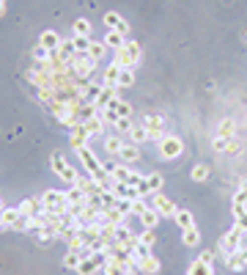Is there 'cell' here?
Returning a JSON list of instances; mask_svg holds the SVG:
<instances>
[{
    "label": "cell",
    "instance_id": "obj_15",
    "mask_svg": "<svg viewBox=\"0 0 247 275\" xmlns=\"http://www.w3.org/2000/svg\"><path fill=\"white\" fill-rule=\"evenodd\" d=\"M143 127L149 130V135H154V132H165V116L149 113V116L143 119Z\"/></svg>",
    "mask_w": 247,
    "mask_h": 275
},
{
    "label": "cell",
    "instance_id": "obj_27",
    "mask_svg": "<svg viewBox=\"0 0 247 275\" xmlns=\"http://www.w3.org/2000/svg\"><path fill=\"white\" fill-rule=\"evenodd\" d=\"M88 55L93 58V61H104V55H107V44L104 42H91V47H88Z\"/></svg>",
    "mask_w": 247,
    "mask_h": 275
},
{
    "label": "cell",
    "instance_id": "obj_16",
    "mask_svg": "<svg viewBox=\"0 0 247 275\" xmlns=\"http://www.w3.org/2000/svg\"><path fill=\"white\" fill-rule=\"evenodd\" d=\"M118 162H127V165H132V162H140V149L135 143H124V149H121V154H118Z\"/></svg>",
    "mask_w": 247,
    "mask_h": 275
},
{
    "label": "cell",
    "instance_id": "obj_35",
    "mask_svg": "<svg viewBox=\"0 0 247 275\" xmlns=\"http://www.w3.org/2000/svg\"><path fill=\"white\" fill-rule=\"evenodd\" d=\"M138 242L146 245V248H154V245H157V234H154V229H143V231L138 234Z\"/></svg>",
    "mask_w": 247,
    "mask_h": 275
},
{
    "label": "cell",
    "instance_id": "obj_9",
    "mask_svg": "<svg viewBox=\"0 0 247 275\" xmlns=\"http://www.w3.org/2000/svg\"><path fill=\"white\" fill-rule=\"evenodd\" d=\"M39 44H41V47H47V50H50V52H55V50H61L63 39H61V33H58V31H52V28H47V31H41V36H39Z\"/></svg>",
    "mask_w": 247,
    "mask_h": 275
},
{
    "label": "cell",
    "instance_id": "obj_25",
    "mask_svg": "<svg viewBox=\"0 0 247 275\" xmlns=\"http://www.w3.org/2000/svg\"><path fill=\"white\" fill-rule=\"evenodd\" d=\"M187 275H214V267L206 264V261H201V259H195L190 264V270H187Z\"/></svg>",
    "mask_w": 247,
    "mask_h": 275
},
{
    "label": "cell",
    "instance_id": "obj_30",
    "mask_svg": "<svg viewBox=\"0 0 247 275\" xmlns=\"http://www.w3.org/2000/svg\"><path fill=\"white\" fill-rule=\"evenodd\" d=\"M140 272L157 275V272H160V259H157V256H149V259H143V261H140Z\"/></svg>",
    "mask_w": 247,
    "mask_h": 275
},
{
    "label": "cell",
    "instance_id": "obj_44",
    "mask_svg": "<svg viewBox=\"0 0 247 275\" xmlns=\"http://www.w3.org/2000/svg\"><path fill=\"white\" fill-rule=\"evenodd\" d=\"M58 176H61V179H63V182H69V185H74V182H77V176H80V173H77V171H74V168H72V165H66V168H63V171H61V173H58Z\"/></svg>",
    "mask_w": 247,
    "mask_h": 275
},
{
    "label": "cell",
    "instance_id": "obj_23",
    "mask_svg": "<svg viewBox=\"0 0 247 275\" xmlns=\"http://www.w3.org/2000/svg\"><path fill=\"white\" fill-rule=\"evenodd\" d=\"M160 218H162V215L151 207V209H146V212L140 215V223H143V229H154V226L160 223Z\"/></svg>",
    "mask_w": 247,
    "mask_h": 275
},
{
    "label": "cell",
    "instance_id": "obj_43",
    "mask_svg": "<svg viewBox=\"0 0 247 275\" xmlns=\"http://www.w3.org/2000/svg\"><path fill=\"white\" fill-rule=\"evenodd\" d=\"M233 138H222V135H214V140H211V149L214 151H228V146H231Z\"/></svg>",
    "mask_w": 247,
    "mask_h": 275
},
{
    "label": "cell",
    "instance_id": "obj_3",
    "mask_svg": "<svg viewBox=\"0 0 247 275\" xmlns=\"http://www.w3.org/2000/svg\"><path fill=\"white\" fill-rule=\"evenodd\" d=\"M157 151H160L162 160H179L181 154H184V140H181L179 135H165L160 143H157Z\"/></svg>",
    "mask_w": 247,
    "mask_h": 275
},
{
    "label": "cell",
    "instance_id": "obj_46",
    "mask_svg": "<svg viewBox=\"0 0 247 275\" xmlns=\"http://www.w3.org/2000/svg\"><path fill=\"white\" fill-rule=\"evenodd\" d=\"M99 116H102V119H104V124H115V121L121 119V116L115 113L113 108H104V110H102V113H99Z\"/></svg>",
    "mask_w": 247,
    "mask_h": 275
},
{
    "label": "cell",
    "instance_id": "obj_6",
    "mask_svg": "<svg viewBox=\"0 0 247 275\" xmlns=\"http://www.w3.org/2000/svg\"><path fill=\"white\" fill-rule=\"evenodd\" d=\"M104 259H107L104 253H96V250H93L91 256H85V259L80 261L77 272H80V275H93V272H99V270L104 267Z\"/></svg>",
    "mask_w": 247,
    "mask_h": 275
},
{
    "label": "cell",
    "instance_id": "obj_45",
    "mask_svg": "<svg viewBox=\"0 0 247 275\" xmlns=\"http://www.w3.org/2000/svg\"><path fill=\"white\" fill-rule=\"evenodd\" d=\"M233 204H247V179L239 182V190L233 193Z\"/></svg>",
    "mask_w": 247,
    "mask_h": 275
},
{
    "label": "cell",
    "instance_id": "obj_14",
    "mask_svg": "<svg viewBox=\"0 0 247 275\" xmlns=\"http://www.w3.org/2000/svg\"><path fill=\"white\" fill-rule=\"evenodd\" d=\"M102 88H104V83H91V80H88L85 88H82V102H85V105H96Z\"/></svg>",
    "mask_w": 247,
    "mask_h": 275
},
{
    "label": "cell",
    "instance_id": "obj_24",
    "mask_svg": "<svg viewBox=\"0 0 247 275\" xmlns=\"http://www.w3.org/2000/svg\"><path fill=\"white\" fill-rule=\"evenodd\" d=\"M127 140H129V143H135V146L146 143V140H149V130H146L143 124H140V127H132V132L127 135Z\"/></svg>",
    "mask_w": 247,
    "mask_h": 275
},
{
    "label": "cell",
    "instance_id": "obj_22",
    "mask_svg": "<svg viewBox=\"0 0 247 275\" xmlns=\"http://www.w3.org/2000/svg\"><path fill=\"white\" fill-rule=\"evenodd\" d=\"M85 198H88L85 190H80L77 185H69V190H66V201L69 204H80V207H85Z\"/></svg>",
    "mask_w": 247,
    "mask_h": 275
},
{
    "label": "cell",
    "instance_id": "obj_7",
    "mask_svg": "<svg viewBox=\"0 0 247 275\" xmlns=\"http://www.w3.org/2000/svg\"><path fill=\"white\" fill-rule=\"evenodd\" d=\"M104 28H107V31L121 33L124 39H129V22L124 20L118 11H107V14H104Z\"/></svg>",
    "mask_w": 247,
    "mask_h": 275
},
{
    "label": "cell",
    "instance_id": "obj_4",
    "mask_svg": "<svg viewBox=\"0 0 247 275\" xmlns=\"http://www.w3.org/2000/svg\"><path fill=\"white\" fill-rule=\"evenodd\" d=\"M242 239H244V231L233 226V229L222 237V242H220V256H222V259H228L231 253H236V250L242 248Z\"/></svg>",
    "mask_w": 247,
    "mask_h": 275
},
{
    "label": "cell",
    "instance_id": "obj_17",
    "mask_svg": "<svg viewBox=\"0 0 247 275\" xmlns=\"http://www.w3.org/2000/svg\"><path fill=\"white\" fill-rule=\"evenodd\" d=\"M124 143H127V138H124V135H104V151H107V154H113V157L121 154Z\"/></svg>",
    "mask_w": 247,
    "mask_h": 275
},
{
    "label": "cell",
    "instance_id": "obj_8",
    "mask_svg": "<svg viewBox=\"0 0 247 275\" xmlns=\"http://www.w3.org/2000/svg\"><path fill=\"white\" fill-rule=\"evenodd\" d=\"M88 140H91V135H88L85 124H74L72 132H69V143H72V149L74 151L82 149V146H88Z\"/></svg>",
    "mask_w": 247,
    "mask_h": 275
},
{
    "label": "cell",
    "instance_id": "obj_42",
    "mask_svg": "<svg viewBox=\"0 0 247 275\" xmlns=\"http://www.w3.org/2000/svg\"><path fill=\"white\" fill-rule=\"evenodd\" d=\"M72 44H74V52H88L91 39H88V36H72Z\"/></svg>",
    "mask_w": 247,
    "mask_h": 275
},
{
    "label": "cell",
    "instance_id": "obj_53",
    "mask_svg": "<svg viewBox=\"0 0 247 275\" xmlns=\"http://www.w3.org/2000/svg\"><path fill=\"white\" fill-rule=\"evenodd\" d=\"M6 229H9V226H6V223H3V220H0V231H6Z\"/></svg>",
    "mask_w": 247,
    "mask_h": 275
},
{
    "label": "cell",
    "instance_id": "obj_28",
    "mask_svg": "<svg viewBox=\"0 0 247 275\" xmlns=\"http://www.w3.org/2000/svg\"><path fill=\"white\" fill-rule=\"evenodd\" d=\"M225 264H228V270H231V272H244V270H247V261H244L239 253H231V256L225 259Z\"/></svg>",
    "mask_w": 247,
    "mask_h": 275
},
{
    "label": "cell",
    "instance_id": "obj_39",
    "mask_svg": "<svg viewBox=\"0 0 247 275\" xmlns=\"http://www.w3.org/2000/svg\"><path fill=\"white\" fill-rule=\"evenodd\" d=\"M50 165H52V173H55V176H58V173H61L63 168L69 165V162L63 160V154H61V151H55V154H52V160H50Z\"/></svg>",
    "mask_w": 247,
    "mask_h": 275
},
{
    "label": "cell",
    "instance_id": "obj_1",
    "mask_svg": "<svg viewBox=\"0 0 247 275\" xmlns=\"http://www.w3.org/2000/svg\"><path fill=\"white\" fill-rule=\"evenodd\" d=\"M138 61H140V44L135 39H127V44L113 52V63H118L121 69H135Z\"/></svg>",
    "mask_w": 247,
    "mask_h": 275
},
{
    "label": "cell",
    "instance_id": "obj_21",
    "mask_svg": "<svg viewBox=\"0 0 247 275\" xmlns=\"http://www.w3.org/2000/svg\"><path fill=\"white\" fill-rule=\"evenodd\" d=\"M118 74H121V66L110 61L107 69H104V80H102V83L104 85H115V88H118Z\"/></svg>",
    "mask_w": 247,
    "mask_h": 275
},
{
    "label": "cell",
    "instance_id": "obj_37",
    "mask_svg": "<svg viewBox=\"0 0 247 275\" xmlns=\"http://www.w3.org/2000/svg\"><path fill=\"white\" fill-rule=\"evenodd\" d=\"M110 108H113L118 116H127V119L132 116V108H129V102H124V99H118V97H115L113 102H110Z\"/></svg>",
    "mask_w": 247,
    "mask_h": 275
},
{
    "label": "cell",
    "instance_id": "obj_26",
    "mask_svg": "<svg viewBox=\"0 0 247 275\" xmlns=\"http://www.w3.org/2000/svg\"><path fill=\"white\" fill-rule=\"evenodd\" d=\"M217 135H222V138H236V124H233V119H222L220 124H217Z\"/></svg>",
    "mask_w": 247,
    "mask_h": 275
},
{
    "label": "cell",
    "instance_id": "obj_49",
    "mask_svg": "<svg viewBox=\"0 0 247 275\" xmlns=\"http://www.w3.org/2000/svg\"><path fill=\"white\" fill-rule=\"evenodd\" d=\"M244 209H247V204H233V207H231V212H233V218H239V215H242V212H244Z\"/></svg>",
    "mask_w": 247,
    "mask_h": 275
},
{
    "label": "cell",
    "instance_id": "obj_5",
    "mask_svg": "<svg viewBox=\"0 0 247 275\" xmlns=\"http://www.w3.org/2000/svg\"><path fill=\"white\" fill-rule=\"evenodd\" d=\"M151 207H154L157 212L162 215V218H170V220H173L176 212H179V207H176V204L170 201L165 193H154V196H151Z\"/></svg>",
    "mask_w": 247,
    "mask_h": 275
},
{
    "label": "cell",
    "instance_id": "obj_20",
    "mask_svg": "<svg viewBox=\"0 0 247 275\" xmlns=\"http://www.w3.org/2000/svg\"><path fill=\"white\" fill-rule=\"evenodd\" d=\"M181 242H184V248H198L201 245V231L192 226V229H184L181 231Z\"/></svg>",
    "mask_w": 247,
    "mask_h": 275
},
{
    "label": "cell",
    "instance_id": "obj_13",
    "mask_svg": "<svg viewBox=\"0 0 247 275\" xmlns=\"http://www.w3.org/2000/svg\"><path fill=\"white\" fill-rule=\"evenodd\" d=\"M82 124H85V130H88V135H91V138H102L104 135V119L99 113L91 116V119H85Z\"/></svg>",
    "mask_w": 247,
    "mask_h": 275
},
{
    "label": "cell",
    "instance_id": "obj_48",
    "mask_svg": "<svg viewBox=\"0 0 247 275\" xmlns=\"http://www.w3.org/2000/svg\"><path fill=\"white\" fill-rule=\"evenodd\" d=\"M236 229H242V231L247 234V209H244V212L236 218Z\"/></svg>",
    "mask_w": 247,
    "mask_h": 275
},
{
    "label": "cell",
    "instance_id": "obj_33",
    "mask_svg": "<svg viewBox=\"0 0 247 275\" xmlns=\"http://www.w3.org/2000/svg\"><path fill=\"white\" fill-rule=\"evenodd\" d=\"M33 61H36V63H41V66H44V63H50V61H52V52L47 50V47L36 44V47H33Z\"/></svg>",
    "mask_w": 247,
    "mask_h": 275
},
{
    "label": "cell",
    "instance_id": "obj_55",
    "mask_svg": "<svg viewBox=\"0 0 247 275\" xmlns=\"http://www.w3.org/2000/svg\"><path fill=\"white\" fill-rule=\"evenodd\" d=\"M0 3H6V0H0Z\"/></svg>",
    "mask_w": 247,
    "mask_h": 275
},
{
    "label": "cell",
    "instance_id": "obj_36",
    "mask_svg": "<svg viewBox=\"0 0 247 275\" xmlns=\"http://www.w3.org/2000/svg\"><path fill=\"white\" fill-rule=\"evenodd\" d=\"M72 31H74V36H88L91 39V22L88 20H74Z\"/></svg>",
    "mask_w": 247,
    "mask_h": 275
},
{
    "label": "cell",
    "instance_id": "obj_31",
    "mask_svg": "<svg viewBox=\"0 0 247 275\" xmlns=\"http://www.w3.org/2000/svg\"><path fill=\"white\" fill-rule=\"evenodd\" d=\"M146 182H149V187H151V193H162L165 176H162V173H157V171H151V173H146Z\"/></svg>",
    "mask_w": 247,
    "mask_h": 275
},
{
    "label": "cell",
    "instance_id": "obj_11",
    "mask_svg": "<svg viewBox=\"0 0 247 275\" xmlns=\"http://www.w3.org/2000/svg\"><path fill=\"white\" fill-rule=\"evenodd\" d=\"M113 242H118V245H127V248H132V245L138 242V234H135L132 229H129L127 223H121V226H115V237H113Z\"/></svg>",
    "mask_w": 247,
    "mask_h": 275
},
{
    "label": "cell",
    "instance_id": "obj_52",
    "mask_svg": "<svg viewBox=\"0 0 247 275\" xmlns=\"http://www.w3.org/2000/svg\"><path fill=\"white\" fill-rule=\"evenodd\" d=\"M6 14V3H0V17H3Z\"/></svg>",
    "mask_w": 247,
    "mask_h": 275
},
{
    "label": "cell",
    "instance_id": "obj_29",
    "mask_svg": "<svg viewBox=\"0 0 247 275\" xmlns=\"http://www.w3.org/2000/svg\"><path fill=\"white\" fill-rule=\"evenodd\" d=\"M20 218H22V212H20V209H14V207H6L3 212H0V220H3V223L9 226V229H11V226H14Z\"/></svg>",
    "mask_w": 247,
    "mask_h": 275
},
{
    "label": "cell",
    "instance_id": "obj_38",
    "mask_svg": "<svg viewBox=\"0 0 247 275\" xmlns=\"http://www.w3.org/2000/svg\"><path fill=\"white\" fill-rule=\"evenodd\" d=\"M132 83H135V72H132V69H121V74H118V88H132Z\"/></svg>",
    "mask_w": 247,
    "mask_h": 275
},
{
    "label": "cell",
    "instance_id": "obj_40",
    "mask_svg": "<svg viewBox=\"0 0 247 275\" xmlns=\"http://www.w3.org/2000/svg\"><path fill=\"white\" fill-rule=\"evenodd\" d=\"M190 176H192V182H206L209 179V165H195L190 171Z\"/></svg>",
    "mask_w": 247,
    "mask_h": 275
},
{
    "label": "cell",
    "instance_id": "obj_19",
    "mask_svg": "<svg viewBox=\"0 0 247 275\" xmlns=\"http://www.w3.org/2000/svg\"><path fill=\"white\" fill-rule=\"evenodd\" d=\"M104 44H107V50H121L124 44H127V39L121 36V33H115V31H104V39H102Z\"/></svg>",
    "mask_w": 247,
    "mask_h": 275
},
{
    "label": "cell",
    "instance_id": "obj_12",
    "mask_svg": "<svg viewBox=\"0 0 247 275\" xmlns=\"http://www.w3.org/2000/svg\"><path fill=\"white\" fill-rule=\"evenodd\" d=\"M39 198H41L44 207H63V204H69L66 201V190H44Z\"/></svg>",
    "mask_w": 247,
    "mask_h": 275
},
{
    "label": "cell",
    "instance_id": "obj_32",
    "mask_svg": "<svg viewBox=\"0 0 247 275\" xmlns=\"http://www.w3.org/2000/svg\"><path fill=\"white\" fill-rule=\"evenodd\" d=\"M80 261H82V253H80V250H69V253L63 256V267H66V270H77Z\"/></svg>",
    "mask_w": 247,
    "mask_h": 275
},
{
    "label": "cell",
    "instance_id": "obj_50",
    "mask_svg": "<svg viewBox=\"0 0 247 275\" xmlns=\"http://www.w3.org/2000/svg\"><path fill=\"white\" fill-rule=\"evenodd\" d=\"M228 151H242V143H239V140L233 138V140H231V146H228Z\"/></svg>",
    "mask_w": 247,
    "mask_h": 275
},
{
    "label": "cell",
    "instance_id": "obj_10",
    "mask_svg": "<svg viewBox=\"0 0 247 275\" xmlns=\"http://www.w3.org/2000/svg\"><path fill=\"white\" fill-rule=\"evenodd\" d=\"M20 212L22 218H39V215H44V204H41V198H25L20 204Z\"/></svg>",
    "mask_w": 247,
    "mask_h": 275
},
{
    "label": "cell",
    "instance_id": "obj_51",
    "mask_svg": "<svg viewBox=\"0 0 247 275\" xmlns=\"http://www.w3.org/2000/svg\"><path fill=\"white\" fill-rule=\"evenodd\" d=\"M236 253H239V256H242V259L247 261V248H244V245H242V248H239V250H236Z\"/></svg>",
    "mask_w": 247,
    "mask_h": 275
},
{
    "label": "cell",
    "instance_id": "obj_54",
    "mask_svg": "<svg viewBox=\"0 0 247 275\" xmlns=\"http://www.w3.org/2000/svg\"><path fill=\"white\" fill-rule=\"evenodd\" d=\"M244 39H247V31H244Z\"/></svg>",
    "mask_w": 247,
    "mask_h": 275
},
{
    "label": "cell",
    "instance_id": "obj_47",
    "mask_svg": "<svg viewBox=\"0 0 247 275\" xmlns=\"http://www.w3.org/2000/svg\"><path fill=\"white\" fill-rule=\"evenodd\" d=\"M198 259H201V261H206V264H211V267H214V259H217V250H203V253L198 256Z\"/></svg>",
    "mask_w": 247,
    "mask_h": 275
},
{
    "label": "cell",
    "instance_id": "obj_2",
    "mask_svg": "<svg viewBox=\"0 0 247 275\" xmlns=\"http://www.w3.org/2000/svg\"><path fill=\"white\" fill-rule=\"evenodd\" d=\"M96 66H99V63L93 61V58L88 55V52H74V58L69 61V72L77 74V77H80V80H85V83L91 80V74L96 72Z\"/></svg>",
    "mask_w": 247,
    "mask_h": 275
},
{
    "label": "cell",
    "instance_id": "obj_34",
    "mask_svg": "<svg viewBox=\"0 0 247 275\" xmlns=\"http://www.w3.org/2000/svg\"><path fill=\"white\" fill-rule=\"evenodd\" d=\"M113 127H115V135H129V132H132V127H135L132 124V116H129V119H127V116H121Z\"/></svg>",
    "mask_w": 247,
    "mask_h": 275
},
{
    "label": "cell",
    "instance_id": "obj_41",
    "mask_svg": "<svg viewBox=\"0 0 247 275\" xmlns=\"http://www.w3.org/2000/svg\"><path fill=\"white\" fill-rule=\"evenodd\" d=\"M132 256H135V259H138V264H140V261H143V259H149V256H151V248H146V245L135 242V245H132Z\"/></svg>",
    "mask_w": 247,
    "mask_h": 275
},
{
    "label": "cell",
    "instance_id": "obj_18",
    "mask_svg": "<svg viewBox=\"0 0 247 275\" xmlns=\"http://www.w3.org/2000/svg\"><path fill=\"white\" fill-rule=\"evenodd\" d=\"M173 223L179 226L181 231H184V229H192V226H195V218H192L190 209H179V212L173 215Z\"/></svg>",
    "mask_w": 247,
    "mask_h": 275
}]
</instances>
